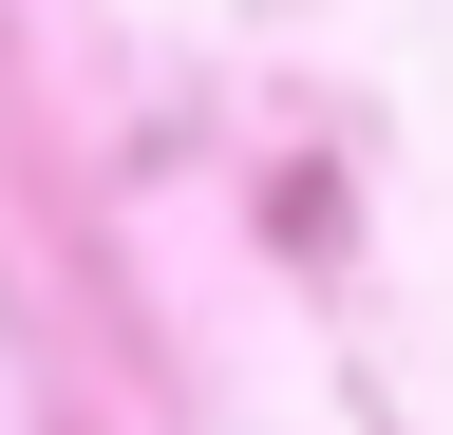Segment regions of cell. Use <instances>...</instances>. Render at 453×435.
I'll return each instance as SVG.
<instances>
[]
</instances>
